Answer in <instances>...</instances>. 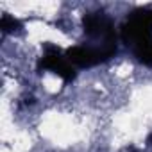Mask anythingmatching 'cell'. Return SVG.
Listing matches in <instances>:
<instances>
[{
  "label": "cell",
  "instance_id": "2",
  "mask_svg": "<svg viewBox=\"0 0 152 152\" xmlns=\"http://www.w3.org/2000/svg\"><path fill=\"white\" fill-rule=\"evenodd\" d=\"M122 39L134 48L140 43L152 39V11L136 9L129 15L127 22L122 27Z\"/></svg>",
  "mask_w": 152,
  "mask_h": 152
},
{
  "label": "cell",
  "instance_id": "5",
  "mask_svg": "<svg viewBox=\"0 0 152 152\" xmlns=\"http://www.w3.org/2000/svg\"><path fill=\"white\" fill-rule=\"evenodd\" d=\"M132 50H134V56L138 57L140 63H143L147 66H152V39L136 45Z\"/></svg>",
  "mask_w": 152,
  "mask_h": 152
},
{
  "label": "cell",
  "instance_id": "4",
  "mask_svg": "<svg viewBox=\"0 0 152 152\" xmlns=\"http://www.w3.org/2000/svg\"><path fill=\"white\" fill-rule=\"evenodd\" d=\"M109 57H113L109 52L100 50L97 47H72L66 50V59L73 64V66H79V68H88V66H95L99 63L107 61Z\"/></svg>",
  "mask_w": 152,
  "mask_h": 152
},
{
  "label": "cell",
  "instance_id": "6",
  "mask_svg": "<svg viewBox=\"0 0 152 152\" xmlns=\"http://www.w3.org/2000/svg\"><path fill=\"white\" fill-rule=\"evenodd\" d=\"M20 22L9 15H2V20H0V29H2V32H16L20 31Z\"/></svg>",
  "mask_w": 152,
  "mask_h": 152
},
{
  "label": "cell",
  "instance_id": "1",
  "mask_svg": "<svg viewBox=\"0 0 152 152\" xmlns=\"http://www.w3.org/2000/svg\"><path fill=\"white\" fill-rule=\"evenodd\" d=\"M83 27H84L86 36L95 41V45H91V47L106 50L111 56L116 54V34H115V27H113L111 20L102 11L84 15Z\"/></svg>",
  "mask_w": 152,
  "mask_h": 152
},
{
  "label": "cell",
  "instance_id": "3",
  "mask_svg": "<svg viewBox=\"0 0 152 152\" xmlns=\"http://www.w3.org/2000/svg\"><path fill=\"white\" fill-rule=\"evenodd\" d=\"M38 66L43 70H50V72L57 73L66 83L75 79V66L66 59V56L61 54V48L56 45H50V43L45 45V52H43V57L39 59Z\"/></svg>",
  "mask_w": 152,
  "mask_h": 152
}]
</instances>
